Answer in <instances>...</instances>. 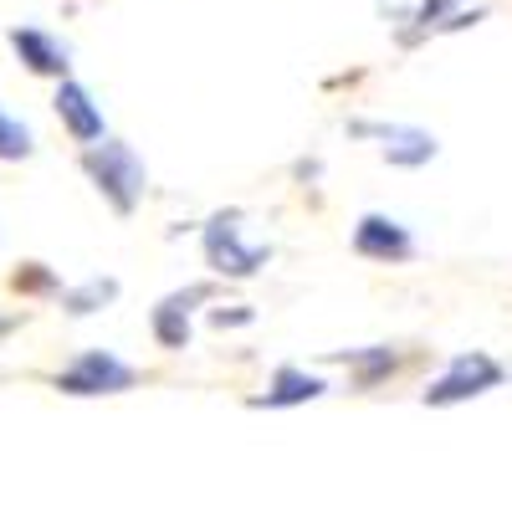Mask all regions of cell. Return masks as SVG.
Returning <instances> with one entry per match:
<instances>
[{
  "mask_svg": "<svg viewBox=\"0 0 512 512\" xmlns=\"http://www.w3.org/2000/svg\"><path fill=\"white\" fill-rule=\"evenodd\" d=\"M82 169L88 180L103 190V200L118 210V216H134V205L144 200V159L128 149V144H88L82 154Z\"/></svg>",
  "mask_w": 512,
  "mask_h": 512,
  "instance_id": "obj_1",
  "label": "cell"
},
{
  "mask_svg": "<svg viewBox=\"0 0 512 512\" xmlns=\"http://www.w3.org/2000/svg\"><path fill=\"white\" fill-rule=\"evenodd\" d=\"M118 297V282L113 277H93L88 287H77V292H67V313H93V308H103V303H113Z\"/></svg>",
  "mask_w": 512,
  "mask_h": 512,
  "instance_id": "obj_12",
  "label": "cell"
},
{
  "mask_svg": "<svg viewBox=\"0 0 512 512\" xmlns=\"http://www.w3.org/2000/svg\"><path fill=\"white\" fill-rule=\"evenodd\" d=\"M57 118L72 128V139H82V144H98L103 139V113L93 108L88 88L72 82V77H62V88H57Z\"/></svg>",
  "mask_w": 512,
  "mask_h": 512,
  "instance_id": "obj_9",
  "label": "cell"
},
{
  "mask_svg": "<svg viewBox=\"0 0 512 512\" xmlns=\"http://www.w3.org/2000/svg\"><path fill=\"white\" fill-rule=\"evenodd\" d=\"M349 134H359V139H384V144H379V149H384V159H390V164H405V169L431 164V159H436V139L425 134V128H400V123H354Z\"/></svg>",
  "mask_w": 512,
  "mask_h": 512,
  "instance_id": "obj_5",
  "label": "cell"
},
{
  "mask_svg": "<svg viewBox=\"0 0 512 512\" xmlns=\"http://www.w3.org/2000/svg\"><path fill=\"white\" fill-rule=\"evenodd\" d=\"M328 390V384L318 379V374H308V369H277L272 374V390L267 395H251V405L256 410H287V405H308V400H318Z\"/></svg>",
  "mask_w": 512,
  "mask_h": 512,
  "instance_id": "obj_10",
  "label": "cell"
},
{
  "mask_svg": "<svg viewBox=\"0 0 512 512\" xmlns=\"http://www.w3.org/2000/svg\"><path fill=\"white\" fill-rule=\"evenodd\" d=\"M236 210H226V216H216L205 226V262L216 267L221 277H256L267 267L272 246H241V231H236Z\"/></svg>",
  "mask_w": 512,
  "mask_h": 512,
  "instance_id": "obj_3",
  "label": "cell"
},
{
  "mask_svg": "<svg viewBox=\"0 0 512 512\" xmlns=\"http://www.w3.org/2000/svg\"><path fill=\"white\" fill-rule=\"evenodd\" d=\"M333 359H344V364L354 359V364H359V384H374L379 374H390V369H395V354H390V349H369V354H333Z\"/></svg>",
  "mask_w": 512,
  "mask_h": 512,
  "instance_id": "obj_14",
  "label": "cell"
},
{
  "mask_svg": "<svg viewBox=\"0 0 512 512\" xmlns=\"http://www.w3.org/2000/svg\"><path fill=\"white\" fill-rule=\"evenodd\" d=\"M31 154V128L0 108V159H26Z\"/></svg>",
  "mask_w": 512,
  "mask_h": 512,
  "instance_id": "obj_13",
  "label": "cell"
},
{
  "mask_svg": "<svg viewBox=\"0 0 512 512\" xmlns=\"http://www.w3.org/2000/svg\"><path fill=\"white\" fill-rule=\"evenodd\" d=\"M210 287H190V292H169L164 303L154 308V338L159 349H185L190 344V308L205 303Z\"/></svg>",
  "mask_w": 512,
  "mask_h": 512,
  "instance_id": "obj_7",
  "label": "cell"
},
{
  "mask_svg": "<svg viewBox=\"0 0 512 512\" xmlns=\"http://www.w3.org/2000/svg\"><path fill=\"white\" fill-rule=\"evenodd\" d=\"M11 47H16V57H21L36 77H67V47H62L57 36L36 31V26H16V31H11Z\"/></svg>",
  "mask_w": 512,
  "mask_h": 512,
  "instance_id": "obj_8",
  "label": "cell"
},
{
  "mask_svg": "<svg viewBox=\"0 0 512 512\" xmlns=\"http://www.w3.org/2000/svg\"><path fill=\"white\" fill-rule=\"evenodd\" d=\"M354 251L369 256V262H405V256L415 251V241H410V231H405L400 221H390V216H364V221L354 226Z\"/></svg>",
  "mask_w": 512,
  "mask_h": 512,
  "instance_id": "obj_6",
  "label": "cell"
},
{
  "mask_svg": "<svg viewBox=\"0 0 512 512\" xmlns=\"http://www.w3.org/2000/svg\"><path fill=\"white\" fill-rule=\"evenodd\" d=\"M502 384V364L492 359V354H456L451 359V369L425 390V405H461V400H477V395H487V390H497Z\"/></svg>",
  "mask_w": 512,
  "mask_h": 512,
  "instance_id": "obj_2",
  "label": "cell"
},
{
  "mask_svg": "<svg viewBox=\"0 0 512 512\" xmlns=\"http://www.w3.org/2000/svg\"><path fill=\"white\" fill-rule=\"evenodd\" d=\"M11 287H16V292H52V287H57V277H52L47 267H41V262H26V267L11 277Z\"/></svg>",
  "mask_w": 512,
  "mask_h": 512,
  "instance_id": "obj_15",
  "label": "cell"
},
{
  "mask_svg": "<svg viewBox=\"0 0 512 512\" xmlns=\"http://www.w3.org/2000/svg\"><path fill=\"white\" fill-rule=\"evenodd\" d=\"M134 369H128L123 359L113 354H82L67 374H57V390L62 395H123V390H134Z\"/></svg>",
  "mask_w": 512,
  "mask_h": 512,
  "instance_id": "obj_4",
  "label": "cell"
},
{
  "mask_svg": "<svg viewBox=\"0 0 512 512\" xmlns=\"http://www.w3.org/2000/svg\"><path fill=\"white\" fill-rule=\"evenodd\" d=\"M210 323H216V328H226V323H231V328H236V323H251V308H231V313L216 308V313H210Z\"/></svg>",
  "mask_w": 512,
  "mask_h": 512,
  "instance_id": "obj_16",
  "label": "cell"
},
{
  "mask_svg": "<svg viewBox=\"0 0 512 512\" xmlns=\"http://www.w3.org/2000/svg\"><path fill=\"white\" fill-rule=\"evenodd\" d=\"M461 11V0H420V6H415V26L410 31H400V41H405V47H415V41L420 36H436V31H446V21Z\"/></svg>",
  "mask_w": 512,
  "mask_h": 512,
  "instance_id": "obj_11",
  "label": "cell"
}]
</instances>
